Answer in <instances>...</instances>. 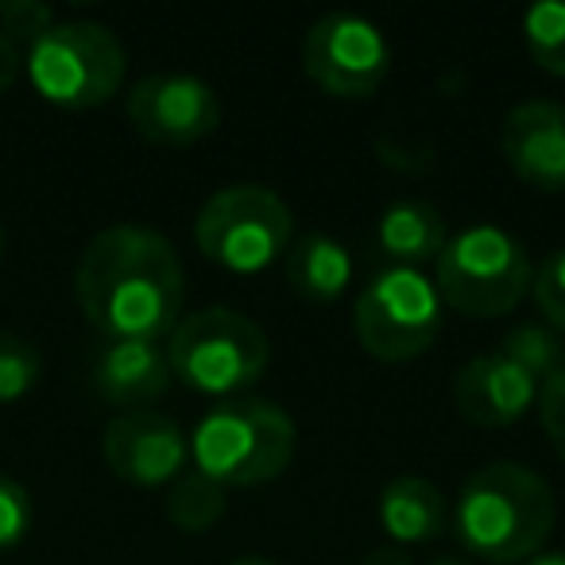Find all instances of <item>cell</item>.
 Listing matches in <instances>:
<instances>
[{
    "label": "cell",
    "mask_w": 565,
    "mask_h": 565,
    "mask_svg": "<svg viewBox=\"0 0 565 565\" xmlns=\"http://www.w3.org/2000/svg\"><path fill=\"white\" fill-rule=\"evenodd\" d=\"M557 519L554 488L519 461L477 469L449 508V531L461 550L488 565H515L542 554Z\"/></svg>",
    "instance_id": "obj_2"
},
{
    "label": "cell",
    "mask_w": 565,
    "mask_h": 565,
    "mask_svg": "<svg viewBox=\"0 0 565 565\" xmlns=\"http://www.w3.org/2000/svg\"><path fill=\"white\" fill-rule=\"evenodd\" d=\"M500 151L526 186L542 194H565V105H515L500 125Z\"/></svg>",
    "instance_id": "obj_12"
},
{
    "label": "cell",
    "mask_w": 565,
    "mask_h": 565,
    "mask_svg": "<svg viewBox=\"0 0 565 565\" xmlns=\"http://www.w3.org/2000/svg\"><path fill=\"white\" fill-rule=\"evenodd\" d=\"M539 399V380L526 376L503 353H480L465 361L454 376V403L465 423L480 430H500L526 415Z\"/></svg>",
    "instance_id": "obj_13"
},
{
    "label": "cell",
    "mask_w": 565,
    "mask_h": 565,
    "mask_svg": "<svg viewBox=\"0 0 565 565\" xmlns=\"http://www.w3.org/2000/svg\"><path fill=\"white\" fill-rule=\"evenodd\" d=\"M495 353H503L511 364H519L539 384L546 376H554L557 369H565V338L557 330H550V326H515V330L503 333Z\"/></svg>",
    "instance_id": "obj_19"
},
{
    "label": "cell",
    "mask_w": 565,
    "mask_h": 565,
    "mask_svg": "<svg viewBox=\"0 0 565 565\" xmlns=\"http://www.w3.org/2000/svg\"><path fill=\"white\" fill-rule=\"evenodd\" d=\"M94 392L113 411H148L171 387L167 341H102L94 353Z\"/></svg>",
    "instance_id": "obj_14"
},
{
    "label": "cell",
    "mask_w": 565,
    "mask_h": 565,
    "mask_svg": "<svg viewBox=\"0 0 565 565\" xmlns=\"http://www.w3.org/2000/svg\"><path fill=\"white\" fill-rule=\"evenodd\" d=\"M74 295L102 341H167L182 318L186 279L163 233L109 225L82 252Z\"/></svg>",
    "instance_id": "obj_1"
},
{
    "label": "cell",
    "mask_w": 565,
    "mask_h": 565,
    "mask_svg": "<svg viewBox=\"0 0 565 565\" xmlns=\"http://www.w3.org/2000/svg\"><path fill=\"white\" fill-rule=\"evenodd\" d=\"M295 213L271 186L233 182L205 198L194 217V244L210 264L233 275H256L291 248Z\"/></svg>",
    "instance_id": "obj_6"
},
{
    "label": "cell",
    "mask_w": 565,
    "mask_h": 565,
    "mask_svg": "<svg viewBox=\"0 0 565 565\" xmlns=\"http://www.w3.org/2000/svg\"><path fill=\"white\" fill-rule=\"evenodd\" d=\"M125 47L105 24L66 20L51 24L28 47V78L43 102L58 109H97L125 82Z\"/></svg>",
    "instance_id": "obj_7"
},
{
    "label": "cell",
    "mask_w": 565,
    "mask_h": 565,
    "mask_svg": "<svg viewBox=\"0 0 565 565\" xmlns=\"http://www.w3.org/2000/svg\"><path fill=\"white\" fill-rule=\"evenodd\" d=\"M51 24H55V12L40 0H0V35L12 40L17 47L20 43L32 47Z\"/></svg>",
    "instance_id": "obj_24"
},
{
    "label": "cell",
    "mask_w": 565,
    "mask_h": 565,
    "mask_svg": "<svg viewBox=\"0 0 565 565\" xmlns=\"http://www.w3.org/2000/svg\"><path fill=\"white\" fill-rule=\"evenodd\" d=\"M167 361L171 376L186 387L213 399H228L264 376L271 345L259 322L228 307H205L179 318L167 338Z\"/></svg>",
    "instance_id": "obj_5"
},
{
    "label": "cell",
    "mask_w": 565,
    "mask_h": 565,
    "mask_svg": "<svg viewBox=\"0 0 565 565\" xmlns=\"http://www.w3.org/2000/svg\"><path fill=\"white\" fill-rule=\"evenodd\" d=\"M302 71L330 97L364 102L392 74V47L372 20L330 12L302 35Z\"/></svg>",
    "instance_id": "obj_9"
},
{
    "label": "cell",
    "mask_w": 565,
    "mask_h": 565,
    "mask_svg": "<svg viewBox=\"0 0 565 565\" xmlns=\"http://www.w3.org/2000/svg\"><path fill=\"white\" fill-rule=\"evenodd\" d=\"M376 519L399 546H418L446 534L449 503L434 480L426 477H395L380 488Z\"/></svg>",
    "instance_id": "obj_15"
},
{
    "label": "cell",
    "mask_w": 565,
    "mask_h": 565,
    "mask_svg": "<svg viewBox=\"0 0 565 565\" xmlns=\"http://www.w3.org/2000/svg\"><path fill=\"white\" fill-rule=\"evenodd\" d=\"M523 43L539 71L565 78V0H542L526 9Z\"/></svg>",
    "instance_id": "obj_20"
},
{
    "label": "cell",
    "mask_w": 565,
    "mask_h": 565,
    "mask_svg": "<svg viewBox=\"0 0 565 565\" xmlns=\"http://www.w3.org/2000/svg\"><path fill=\"white\" fill-rule=\"evenodd\" d=\"M32 531V495L20 480L0 472V554L17 550Z\"/></svg>",
    "instance_id": "obj_23"
},
{
    "label": "cell",
    "mask_w": 565,
    "mask_h": 565,
    "mask_svg": "<svg viewBox=\"0 0 565 565\" xmlns=\"http://www.w3.org/2000/svg\"><path fill=\"white\" fill-rule=\"evenodd\" d=\"M364 565H411V557L403 550H376Z\"/></svg>",
    "instance_id": "obj_27"
},
{
    "label": "cell",
    "mask_w": 565,
    "mask_h": 565,
    "mask_svg": "<svg viewBox=\"0 0 565 565\" xmlns=\"http://www.w3.org/2000/svg\"><path fill=\"white\" fill-rule=\"evenodd\" d=\"M441 299L418 267H384L353 302V333L380 364H407L430 353L441 333Z\"/></svg>",
    "instance_id": "obj_8"
},
{
    "label": "cell",
    "mask_w": 565,
    "mask_h": 565,
    "mask_svg": "<svg viewBox=\"0 0 565 565\" xmlns=\"http://www.w3.org/2000/svg\"><path fill=\"white\" fill-rule=\"evenodd\" d=\"M523 565H565V554H557V550H550V554H534V557H526Z\"/></svg>",
    "instance_id": "obj_28"
},
{
    "label": "cell",
    "mask_w": 565,
    "mask_h": 565,
    "mask_svg": "<svg viewBox=\"0 0 565 565\" xmlns=\"http://www.w3.org/2000/svg\"><path fill=\"white\" fill-rule=\"evenodd\" d=\"M531 299L550 330L565 338V248H554L531 279Z\"/></svg>",
    "instance_id": "obj_22"
},
{
    "label": "cell",
    "mask_w": 565,
    "mask_h": 565,
    "mask_svg": "<svg viewBox=\"0 0 565 565\" xmlns=\"http://www.w3.org/2000/svg\"><path fill=\"white\" fill-rule=\"evenodd\" d=\"M0 256H4V228H0Z\"/></svg>",
    "instance_id": "obj_31"
},
{
    "label": "cell",
    "mask_w": 565,
    "mask_h": 565,
    "mask_svg": "<svg viewBox=\"0 0 565 565\" xmlns=\"http://www.w3.org/2000/svg\"><path fill=\"white\" fill-rule=\"evenodd\" d=\"M287 279L310 302H333L349 291L353 256L326 233H307L287 248Z\"/></svg>",
    "instance_id": "obj_17"
},
{
    "label": "cell",
    "mask_w": 565,
    "mask_h": 565,
    "mask_svg": "<svg viewBox=\"0 0 565 565\" xmlns=\"http://www.w3.org/2000/svg\"><path fill=\"white\" fill-rule=\"evenodd\" d=\"M20 71H24V55H20L17 43L0 35V97H4L12 86H17Z\"/></svg>",
    "instance_id": "obj_26"
},
{
    "label": "cell",
    "mask_w": 565,
    "mask_h": 565,
    "mask_svg": "<svg viewBox=\"0 0 565 565\" xmlns=\"http://www.w3.org/2000/svg\"><path fill=\"white\" fill-rule=\"evenodd\" d=\"M534 267L519 236L500 225H469L434 259L441 307L465 318H503L531 295Z\"/></svg>",
    "instance_id": "obj_4"
},
{
    "label": "cell",
    "mask_w": 565,
    "mask_h": 565,
    "mask_svg": "<svg viewBox=\"0 0 565 565\" xmlns=\"http://www.w3.org/2000/svg\"><path fill=\"white\" fill-rule=\"evenodd\" d=\"M105 465L136 488H163L186 472L190 438L159 411H125L105 426Z\"/></svg>",
    "instance_id": "obj_11"
},
{
    "label": "cell",
    "mask_w": 565,
    "mask_h": 565,
    "mask_svg": "<svg viewBox=\"0 0 565 565\" xmlns=\"http://www.w3.org/2000/svg\"><path fill=\"white\" fill-rule=\"evenodd\" d=\"M228 565H275L271 557H259V554H244V557H236V562H228Z\"/></svg>",
    "instance_id": "obj_29"
},
{
    "label": "cell",
    "mask_w": 565,
    "mask_h": 565,
    "mask_svg": "<svg viewBox=\"0 0 565 565\" xmlns=\"http://www.w3.org/2000/svg\"><path fill=\"white\" fill-rule=\"evenodd\" d=\"M426 565H477L472 557H434V562H426Z\"/></svg>",
    "instance_id": "obj_30"
},
{
    "label": "cell",
    "mask_w": 565,
    "mask_h": 565,
    "mask_svg": "<svg viewBox=\"0 0 565 565\" xmlns=\"http://www.w3.org/2000/svg\"><path fill=\"white\" fill-rule=\"evenodd\" d=\"M299 426L271 399L213 403L190 434V461L221 488H252L282 477L295 461Z\"/></svg>",
    "instance_id": "obj_3"
},
{
    "label": "cell",
    "mask_w": 565,
    "mask_h": 565,
    "mask_svg": "<svg viewBox=\"0 0 565 565\" xmlns=\"http://www.w3.org/2000/svg\"><path fill=\"white\" fill-rule=\"evenodd\" d=\"M43 376V356L20 333H0V407H12L35 392Z\"/></svg>",
    "instance_id": "obj_21"
},
{
    "label": "cell",
    "mask_w": 565,
    "mask_h": 565,
    "mask_svg": "<svg viewBox=\"0 0 565 565\" xmlns=\"http://www.w3.org/2000/svg\"><path fill=\"white\" fill-rule=\"evenodd\" d=\"M376 241L395 259V267L430 264L449 241L446 217L430 202H423V198H403V202H392L380 213Z\"/></svg>",
    "instance_id": "obj_16"
},
{
    "label": "cell",
    "mask_w": 565,
    "mask_h": 565,
    "mask_svg": "<svg viewBox=\"0 0 565 565\" xmlns=\"http://www.w3.org/2000/svg\"><path fill=\"white\" fill-rule=\"evenodd\" d=\"M534 407H539L542 434H546L550 446H554L557 457L565 461V369H557L554 376L542 380Z\"/></svg>",
    "instance_id": "obj_25"
},
{
    "label": "cell",
    "mask_w": 565,
    "mask_h": 565,
    "mask_svg": "<svg viewBox=\"0 0 565 565\" xmlns=\"http://www.w3.org/2000/svg\"><path fill=\"white\" fill-rule=\"evenodd\" d=\"M167 519H171L174 531L182 534H205L225 519L228 511V488H221L217 480L202 477L198 469L182 472L171 484L163 503Z\"/></svg>",
    "instance_id": "obj_18"
},
{
    "label": "cell",
    "mask_w": 565,
    "mask_h": 565,
    "mask_svg": "<svg viewBox=\"0 0 565 565\" xmlns=\"http://www.w3.org/2000/svg\"><path fill=\"white\" fill-rule=\"evenodd\" d=\"M128 125L159 148H186L217 132L221 102L198 74H148L128 94Z\"/></svg>",
    "instance_id": "obj_10"
}]
</instances>
